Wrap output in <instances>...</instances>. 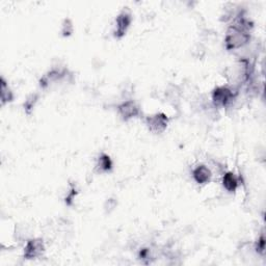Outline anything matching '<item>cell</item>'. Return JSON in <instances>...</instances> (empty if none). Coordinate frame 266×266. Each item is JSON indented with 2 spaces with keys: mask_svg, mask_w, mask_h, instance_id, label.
I'll use <instances>...</instances> for the list:
<instances>
[{
  "mask_svg": "<svg viewBox=\"0 0 266 266\" xmlns=\"http://www.w3.org/2000/svg\"><path fill=\"white\" fill-rule=\"evenodd\" d=\"M238 95L239 91L231 85H219L211 92V102L214 108H230Z\"/></svg>",
  "mask_w": 266,
  "mask_h": 266,
  "instance_id": "cell-1",
  "label": "cell"
},
{
  "mask_svg": "<svg viewBox=\"0 0 266 266\" xmlns=\"http://www.w3.org/2000/svg\"><path fill=\"white\" fill-rule=\"evenodd\" d=\"M72 80H73V73L68 68L53 67L41 77V79L39 80V84L41 88L46 90V88L54 84L61 83L64 81H72Z\"/></svg>",
  "mask_w": 266,
  "mask_h": 266,
  "instance_id": "cell-2",
  "label": "cell"
},
{
  "mask_svg": "<svg viewBox=\"0 0 266 266\" xmlns=\"http://www.w3.org/2000/svg\"><path fill=\"white\" fill-rule=\"evenodd\" d=\"M132 21L133 17L130 10L128 8H124L114 20L113 37L117 40L123 39L126 36L128 29L130 28Z\"/></svg>",
  "mask_w": 266,
  "mask_h": 266,
  "instance_id": "cell-3",
  "label": "cell"
},
{
  "mask_svg": "<svg viewBox=\"0 0 266 266\" xmlns=\"http://www.w3.org/2000/svg\"><path fill=\"white\" fill-rule=\"evenodd\" d=\"M170 120L168 116L163 112H156L153 114H150L146 116L144 124L150 132L154 134H161L163 133L167 126H168Z\"/></svg>",
  "mask_w": 266,
  "mask_h": 266,
  "instance_id": "cell-4",
  "label": "cell"
},
{
  "mask_svg": "<svg viewBox=\"0 0 266 266\" xmlns=\"http://www.w3.org/2000/svg\"><path fill=\"white\" fill-rule=\"evenodd\" d=\"M116 111L121 116V119L125 122L136 119V117H140V115L142 114L140 105L132 99L124 100L123 102H121L116 106Z\"/></svg>",
  "mask_w": 266,
  "mask_h": 266,
  "instance_id": "cell-5",
  "label": "cell"
},
{
  "mask_svg": "<svg viewBox=\"0 0 266 266\" xmlns=\"http://www.w3.org/2000/svg\"><path fill=\"white\" fill-rule=\"evenodd\" d=\"M46 251L45 243L42 238H31L25 244L23 257L26 260H36L41 258Z\"/></svg>",
  "mask_w": 266,
  "mask_h": 266,
  "instance_id": "cell-6",
  "label": "cell"
},
{
  "mask_svg": "<svg viewBox=\"0 0 266 266\" xmlns=\"http://www.w3.org/2000/svg\"><path fill=\"white\" fill-rule=\"evenodd\" d=\"M191 176L194 181L198 185H206L212 180V171L211 168L204 163L196 165L191 171Z\"/></svg>",
  "mask_w": 266,
  "mask_h": 266,
  "instance_id": "cell-7",
  "label": "cell"
},
{
  "mask_svg": "<svg viewBox=\"0 0 266 266\" xmlns=\"http://www.w3.org/2000/svg\"><path fill=\"white\" fill-rule=\"evenodd\" d=\"M223 187L230 194L237 191L240 186V178L232 171H227L223 174L222 177Z\"/></svg>",
  "mask_w": 266,
  "mask_h": 266,
  "instance_id": "cell-8",
  "label": "cell"
},
{
  "mask_svg": "<svg viewBox=\"0 0 266 266\" xmlns=\"http://www.w3.org/2000/svg\"><path fill=\"white\" fill-rule=\"evenodd\" d=\"M95 168L100 174H108L113 170V161L107 153H100L96 160Z\"/></svg>",
  "mask_w": 266,
  "mask_h": 266,
  "instance_id": "cell-9",
  "label": "cell"
},
{
  "mask_svg": "<svg viewBox=\"0 0 266 266\" xmlns=\"http://www.w3.org/2000/svg\"><path fill=\"white\" fill-rule=\"evenodd\" d=\"M0 82H2V87H0V91H2L0 92V100H2V105L4 106L14 101L15 94L4 76L0 79Z\"/></svg>",
  "mask_w": 266,
  "mask_h": 266,
  "instance_id": "cell-10",
  "label": "cell"
},
{
  "mask_svg": "<svg viewBox=\"0 0 266 266\" xmlns=\"http://www.w3.org/2000/svg\"><path fill=\"white\" fill-rule=\"evenodd\" d=\"M39 100H40V95L38 93H33L31 95H28V97L25 99L23 103V109L27 115H31L33 113Z\"/></svg>",
  "mask_w": 266,
  "mask_h": 266,
  "instance_id": "cell-11",
  "label": "cell"
},
{
  "mask_svg": "<svg viewBox=\"0 0 266 266\" xmlns=\"http://www.w3.org/2000/svg\"><path fill=\"white\" fill-rule=\"evenodd\" d=\"M74 33V24L70 18H65L62 22L61 34L64 38H69Z\"/></svg>",
  "mask_w": 266,
  "mask_h": 266,
  "instance_id": "cell-12",
  "label": "cell"
},
{
  "mask_svg": "<svg viewBox=\"0 0 266 266\" xmlns=\"http://www.w3.org/2000/svg\"><path fill=\"white\" fill-rule=\"evenodd\" d=\"M254 250L258 255L264 256V254H265V235L263 232L258 236L257 240L255 241Z\"/></svg>",
  "mask_w": 266,
  "mask_h": 266,
  "instance_id": "cell-13",
  "label": "cell"
},
{
  "mask_svg": "<svg viewBox=\"0 0 266 266\" xmlns=\"http://www.w3.org/2000/svg\"><path fill=\"white\" fill-rule=\"evenodd\" d=\"M117 202L115 199H107L105 204H104V210L106 211V213H110L111 211H113L116 208Z\"/></svg>",
  "mask_w": 266,
  "mask_h": 266,
  "instance_id": "cell-14",
  "label": "cell"
},
{
  "mask_svg": "<svg viewBox=\"0 0 266 266\" xmlns=\"http://www.w3.org/2000/svg\"><path fill=\"white\" fill-rule=\"evenodd\" d=\"M77 194H78V191H77L76 187H75V186H72L71 189H70V191L68 192V195H67V197H66V204L71 205Z\"/></svg>",
  "mask_w": 266,
  "mask_h": 266,
  "instance_id": "cell-15",
  "label": "cell"
}]
</instances>
